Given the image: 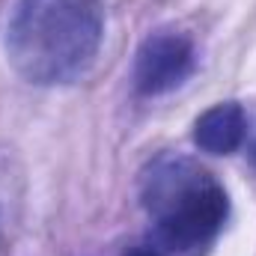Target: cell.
Listing matches in <instances>:
<instances>
[{
  "label": "cell",
  "instance_id": "6da1fadb",
  "mask_svg": "<svg viewBox=\"0 0 256 256\" xmlns=\"http://www.w3.org/2000/svg\"><path fill=\"white\" fill-rule=\"evenodd\" d=\"M104 39L102 0H18L6 24V57L36 86L78 80Z\"/></svg>",
  "mask_w": 256,
  "mask_h": 256
},
{
  "label": "cell",
  "instance_id": "7a4b0ae2",
  "mask_svg": "<svg viewBox=\"0 0 256 256\" xmlns=\"http://www.w3.org/2000/svg\"><path fill=\"white\" fill-rule=\"evenodd\" d=\"M143 208L152 218L155 242L170 254L206 248L230 214L224 185L185 155H161L143 173Z\"/></svg>",
  "mask_w": 256,
  "mask_h": 256
},
{
  "label": "cell",
  "instance_id": "3957f363",
  "mask_svg": "<svg viewBox=\"0 0 256 256\" xmlns=\"http://www.w3.org/2000/svg\"><path fill=\"white\" fill-rule=\"evenodd\" d=\"M194 42L179 30H158L143 39L134 57V86L140 96H164L194 72Z\"/></svg>",
  "mask_w": 256,
  "mask_h": 256
},
{
  "label": "cell",
  "instance_id": "277c9868",
  "mask_svg": "<svg viewBox=\"0 0 256 256\" xmlns=\"http://www.w3.org/2000/svg\"><path fill=\"white\" fill-rule=\"evenodd\" d=\"M248 137V116L238 102H220L194 122V143L208 155H232Z\"/></svg>",
  "mask_w": 256,
  "mask_h": 256
},
{
  "label": "cell",
  "instance_id": "5b68a950",
  "mask_svg": "<svg viewBox=\"0 0 256 256\" xmlns=\"http://www.w3.org/2000/svg\"><path fill=\"white\" fill-rule=\"evenodd\" d=\"M126 256H161L158 250H152V248H137V250H131V254Z\"/></svg>",
  "mask_w": 256,
  "mask_h": 256
},
{
  "label": "cell",
  "instance_id": "8992f818",
  "mask_svg": "<svg viewBox=\"0 0 256 256\" xmlns=\"http://www.w3.org/2000/svg\"><path fill=\"white\" fill-rule=\"evenodd\" d=\"M250 161H254V167H256V143H254V149H250Z\"/></svg>",
  "mask_w": 256,
  "mask_h": 256
}]
</instances>
